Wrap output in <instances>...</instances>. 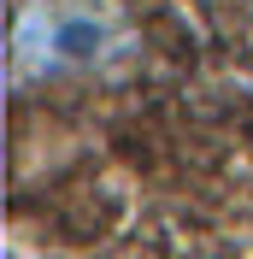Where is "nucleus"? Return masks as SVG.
Segmentation results:
<instances>
[{
  "instance_id": "1",
  "label": "nucleus",
  "mask_w": 253,
  "mask_h": 259,
  "mask_svg": "<svg viewBox=\"0 0 253 259\" xmlns=\"http://www.w3.org/2000/svg\"><path fill=\"white\" fill-rule=\"evenodd\" d=\"M130 48L124 18L100 0H30L12 18V71L18 77H71L100 71Z\"/></svg>"
}]
</instances>
